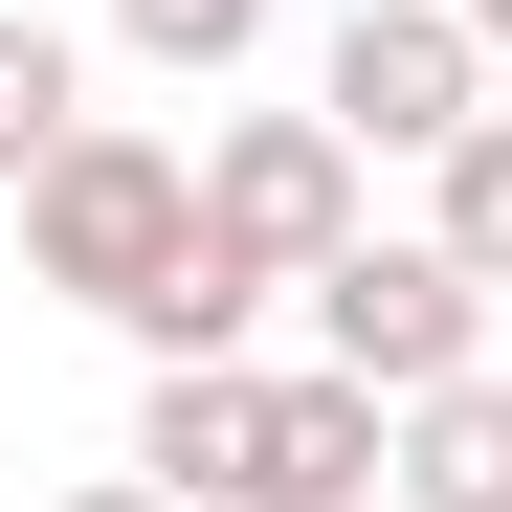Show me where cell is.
<instances>
[{
  "label": "cell",
  "mask_w": 512,
  "mask_h": 512,
  "mask_svg": "<svg viewBox=\"0 0 512 512\" xmlns=\"http://www.w3.org/2000/svg\"><path fill=\"white\" fill-rule=\"evenodd\" d=\"M401 512H512V379H423L401 401Z\"/></svg>",
  "instance_id": "obj_6"
},
{
  "label": "cell",
  "mask_w": 512,
  "mask_h": 512,
  "mask_svg": "<svg viewBox=\"0 0 512 512\" xmlns=\"http://www.w3.org/2000/svg\"><path fill=\"white\" fill-rule=\"evenodd\" d=\"M312 112L357 134V156H446L490 112V23H468V0H357V23L312 45Z\"/></svg>",
  "instance_id": "obj_4"
},
{
  "label": "cell",
  "mask_w": 512,
  "mask_h": 512,
  "mask_svg": "<svg viewBox=\"0 0 512 512\" xmlns=\"http://www.w3.org/2000/svg\"><path fill=\"white\" fill-rule=\"evenodd\" d=\"M179 245H201V156L134 134V112H90V134L23 179V268H45L67 312H112V334L156 312V268H179Z\"/></svg>",
  "instance_id": "obj_2"
},
{
  "label": "cell",
  "mask_w": 512,
  "mask_h": 512,
  "mask_svg": "<svg viewBox=\"0 0 512 512\" xmlns=\"http://www.w3.org/2000/svg\"><path fill=\"white\" fill-rule=\"evenodd\" d=\"M357 179H379V156L334 134V112H223V134H201V223L245 245V268H290V290L357 245Z\"/></svg>",
  "instance_id": "obj_5"
},
{
  "label": "cell",
  "mask_w": 512,
  "mask_h": 512,
  "mask_svg": "<svg viewBox=\"0 0 512 512\" xmlns=\"http://www.w3.org/2000/svg\"><path fill=\"white\" fill-rule=\"evenodd\" d=\"M290 312H312V357H334V379H379V401H423V379H468V357H490V268H468L446 223H357Z\"/></svg>",
  "instance_id": "obj_3"
},
{
  "label": "cell",
  "mask_w": 512,
  "mask_h": 512,
  "mask_svg": "<svg viewBox=\"0 0 512 512\" xmlns=\"http://www.w3.org/2000/svg\"><path fill=\"white\" fill-rule=\"evenodd\" d=\"M468 23H490V45H512V0H468Z\"/></svg>",
  "instance_id": "obj_12"
},
{
  "label": "cell",
  "mask_w": 512,
  "mask_h": 512,
  "mask_svg": "<svg viewBox=\"0 0 512 512\" xmlns=\"http://www.w3.org/2000/svg\"><path fill=\"white\" fill-rule=\"evenodd\" d=\"M67 134H90V45H67V23H23V0H0V201H23V179H45Z\"/></svg>",
  "instance_id": "obj_8"
},
{
  "label": "cell",
  "mask_w": 512,
  "mask_h": 512,
  "mask_svg": "<svg viewBox=\"0 0 512 512\" xmlns=\"http://www.w3.org/2000/svg\"><path fill=\"white\" fill-rule=\"evenodd\" d=\"M134 468H179L201 512H357V490H401V401L334 357H156Z\"/></svg>",
  "instance_id": "obj_1"
},
{
  "label": "cell",
  "mask_w": 512,
  "mask_h": 512,
  "mask_svg": "<svg viewBox=\"0 0 512 512\" xmlns=\"http://www.w3.org/2000/svg\"><path fill=\"white\" fill-rule=\"evenodd\" d=\"M268 312H290V268H245V245L201 223L179 268H156V312H134V357H245V334H268Z\"/></svg>",
  "instance_id": "obj_7"
},
{
  "label": "cell",
  "mask_w": 512,
  "mask_h": 512,
  "mask_svg": "<svg viewBox=\"0 0 512 512\" xmlns=\"http://www.w3.org/2000/svg\"><path fill=\"white\" fill-rule=\"evenodd\" d=\"M423 223H446V245H468V268L512 290V112H468L446 156H423Z\"/></svg>",
  "instance_id": "obj_9"
},
{
  "label": "cell",
  "mask_w": 512,
  "mask_h": 512,
  "mask_svg": "<svg viewBox=\"0 0 512 512\" xmlns=\"http://www.w3.org/2000/svg\"><path fill=\"white\" fill-rule=\"evenodd\" d=\"M67 512H201L179 468H90V490H67Z\"/></svg>",
  "instance_id": "obj_11"
},
{
  "label": "cell",
  "mask_w": 512,
  "mask_h": 512,
  "mask_svg": "<svg viewBox=\"0 0 512 512\" xmlns=\"http://www.w3.org/2000/svg\"><path fill=\"white\" fill-rule=\"evenodd\" d=\"M268 23H290V0H112V45H134V67H179V90H223Z\"/></svg>",
  "instance_id": "obj_10"
}]
</instances>
